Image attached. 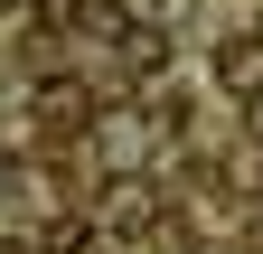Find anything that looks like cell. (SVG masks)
Returning <instances> with one entry per match:
<instances>
[{
	"mask_svg": "<svg viewBox=\"0 0 263 254\" xmlns=\"http://www.w3.org/2000/svg\"><path fill=\"white\" fill-rule=\"evenodd\" d=\"M216 85L235 94V104H254V94H263V38H254V28L216 38Z\"/></svg>",
	"mask_w": 263,
	"mask_h": 254,
	"instance_id": "1",
	"label": "cell"
},
{
	"mask_svg": "<svg viewBox=\"0 0 263 254\" xmlns=\"http://www.w3.org/2000/svg\"><path fill=\"white\" fill-rule=\"evenodd\" d=\"M151 132H160L151 113H104V122H94V141H104V160H113L122 179H132V160L151 151Z\"/></svg>",
	"mask_w": 263,
	"mask_h": 254,
	"instance_id": "2",
	"label": "cell"
},
{
	"mask_svg": "<svg viewBox=\"0 0 263 254\" xmlns=\"http://www.w3.org/2000/svg\"><path fill=\"white\" fill-rule=\"evenodd\" d=\"M104 226H113V235H151V226H160V198H151V179H113V207H104Z\"/></svg>",
	"mask_w": 263,
	"mask_h": 254,
	"instance_id": "3",
	"label": "cell"
},
{
	"mask_svg": "<svg viewBox=\"0 0 263 254\" xmlns=\"http://www.w3.org/2000/svg\"><path fill=\"white\" fill-rule=\"evenodd\" d=\"M38 113L57 122V132H66V122H85V85H66V76H57V85H38Z\"/></svg>",
	"mask_w": 263,
	"mask_h": 254,
	"instance_id": "4",
	"label": "cell"
},
{
	"mask_svg": "<svg viewBox=\"0 0 263 254\" xmlns=\"http://www.w3.org/2000/svg\"><path fill=\"white\" fill-rule=\"evenodd\" d=\"M38 254H104V235H94V226H57Z\"/></svg>",
	"mask_w": 263,
	"mask_h": 254,
	"instance_id": "5",
	"label": "cell"
},
{
	"mask_svg": "<svg viewBox=\"0 0 263 254\" xmlns=\"http://www.w3.org/2000/svg\"><path fill=\"white\" fill-rule=\"evenodd\" d=\"M38 19H57V28H66V19H76V0H38Z\"/></svg>",
	"mask_w": 263,
	"mask_h": 254,
	"instance_id": "6",
	"label": "cell"
},
{
	"mask_svg": "<svg viewBox=\"0 0 263 254\" xmlns=\"http://www.w3.org/2000/svg\"><path fill=\"white\" fill-rule=\"evenodd\" d=\"M245 132H254V141H263V94H254V104H245Z\"/></svg>",
	"mask_w": 263,
	"mask_h": 254,
	"instance_id": "7",
	"label": "cell"
},
{
	"mask_svg": "<svg viewBox=\"0 0 263 254\" xmlns=\"http://www.w3.org/2000/svg\"><path fill=\"white\" fill-rule=\"evenodd\" d=\"M0 254H38V245H28V235H19V245H0Z\"/></svg>",
	"mask_w": 263,
	"mask_h": 254,
	"instance_id": "8",
	"label": "cell"
},
{
	"mask_svg": "<svg viewBox=\"0 0 263 254\" xmlns=\"http://www.w3.org/2000/svg\"><path fill=\"white\" fill-rule=\"evenodd\" d=\"M197 254H245V245H197Z\"/></svg>",
	"mask_w": 263,
	"mask_h": 254,
	"instance_id": "9",
	"label": "cell"
},
{
	"mask_svg": "<svg viewBox=\"0 0 263 254\" xmlns=\"http://www.w3.org/2000/svg\"><path fill=\"white\" fill-rule=\"evenodd\" d=\"M254 38H263V19H254Z\"/></svg>",
	"mask_w": 263,
	"mask_h": 254,
	"instance_id": "10",
	"label": "cell"
}]
</instances>
